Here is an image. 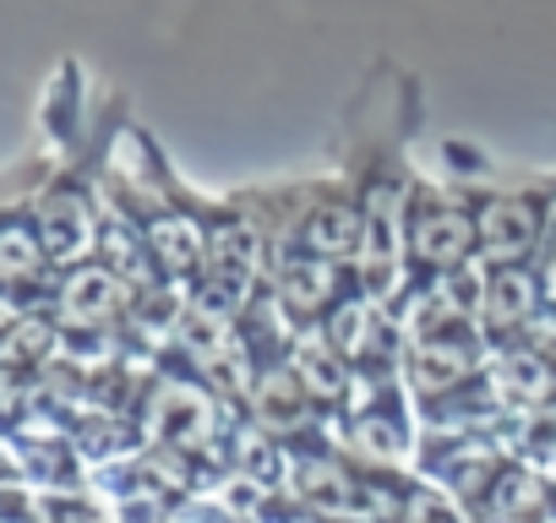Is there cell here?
I'll return each mask as SVG.
<instances>
[{
  "label": "cell",
  "mask_w": 556,
  "mask_h": 523,
  "mask_svg": "<svg viewBox=\"0 0 556 523\" xmlns=\"http://www.w3.org/2000/svg\"><path fill=\"white\" fill-rule=\"evenodd\" d=\"M245 414H251V425H262L278 442H301V436H312V420L323 409L312 404V393L301 387V377L290 371V360H273V366L256 371V387L245 398Z\"/></svg>",
  "instance_id": "7"
},
{
  "label": "cell",
  "mask_w": 556,
  "mask_h": 523,
  "mask_svg": "<svg viewBox=\"0 0 556 523\" xmlns=\"http://www.w3.org/2000/svg\"><path fill=\"white\" fill-rule=\"evenodd\" d=\"M545 268L540 262H502L485 273V306H480V328L485 339L502 344H523L540 322H545Z\"/></svg>",
  "instance_id": "6"
},
{
  "label": "cell",
  "mask_w": 556,
  "mask_h": 523,
  "mask_svg": "<svg viewBox=\"0 0 556 523\" xmlns=\"http://www.w3.org/2000/svg\"><path fill=\"white\" fill-rule=\"evenodd\" d=\"M475 523H556V512H502V507H485V512H475Z\"/></svg>",
  "instance_id": "9"
},
{
  "label": "cell",
  "mask_w": 556,
  "mask_h": 523,
  "mask_svg": "<svg viewBox=\"0 0 556 523\" xmlns=\"http://www.w3.org/2000/svg\"><path fill=\"white\" fill-rule=\"evenodd\" d=\"M480 256V224H475V180H431L420 175L409 202V268L415 279L453 273Z\"/></svg>",
  "instance_id": "2"
},
{
  "label": "cell",
  "mask_w": 556,
  "mask_h": 523,
  "mask_svg": "<svg viewBox=\"0 0 556 523\" xmlns=\"http://www.w3.org/2000/svg\"><path fill=\"white\" fill-rule=\"evenodd\" d=\"M290 371L301 377V387L312 393V404L328 409V414H339V409H350V404L361 398V366H355L350 355H339V349L323 339V328H301V333H295V344H290Z\"/></svg>",
  "instance_id": "8"
},
{
  "label": "cell",
  "mask_w": 556,
  "mask_h": 523,
  "mask_svg": "<svg viewBox=\"0 0 556 523\" xmlns=\"http://www.w3.org/2000/svg\"><path fill=\"white\" fill-rule=\"evenodd\" d=\"M285 191H290V213L301 224V240L317 256L355 273V256L366 245V207H361L355 180L333 175V180H306V186H285Z\"/></svg>",
  "instance_id": "3"
},
{
  "label": "cell",
  "mask_w": 556,
  "mask_h": 523,
  "mask_svg": "<svg viewBox=\"0 0 556 523\" xmlns=\"http://www.w3.org/2000/svg\"><path fill=\"white\" fill-rule=\"evenodd\" d=\"M218 420H224V398L202 377H169L148 398V436L186 458L218 447Z\"/></svg>",
  "instance_id": "5"
},
{
  "label": "cell",
  "mask_w": 556,
  "mask_h": 523,
  "mask_svg": "<svg viewBox=\"0 0 556 523\" xmlns=\"http://www.w3.org/2000/svg\"><path fill=\"white\" fill-rule=\"evenodd\" d=\"M475 224H480V262H545L551 224H556V175L523 180H475Z\"/></svg>",
  "instance_id": "1"
},
{
  "label": "cell",
  "mask_w": 556,
  "mask_h": 523,
  "mask_svg": "<svg viewBox=\"0 0 556 523\" xmlns=\"http://www.w3.org/2000/svg\"><path fill=\"white\" fill-rule=\"evenodd\" d=\"M551 256H556V224H551V251H545V262H551Z\"/></svg>",
  "instance_id": "11"
},
{
  "label": "cell",
  "mask_w": 556,
  "mask_h": 523,
  "mask_svg": "<svg viewBox=\"0 0 556 523\" xmlns=\"http://www.w3.org/2000/svg\"><path fill=\"white\" fill-rule=\"evenodd\" d=\"M278 523H328V518H317V512H290V518H278Z\"/></svg>",
  "instance_id": "10"
},
{
  "label": "cell",
  "mask_w": 556,
  "mask_h": 523,
  "mask_svg": "<svg viewBox=\"0 0 556 523\" xmlns=\"http://www.w3.org/2000/svg\"><path fill=\"white\" fill-rule=\"evenodd\" d=\"M50 311L61 317L66 333H121L137 311V290L131 279H121L104 256H88L77 268H66L55 279V301Z\"/></svg>",
  "instance_id": "4"
}]
</instances>
